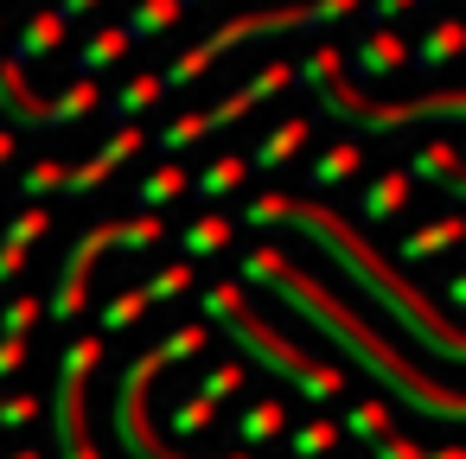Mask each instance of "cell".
<instances>
[{"mask_svg": "<svg viewBox=\"0 0 466 459\" xmlns=\"http://www.w3.org/2000/svg\"><path fill=\"white\" fill-rule=\"evenodd\" d=\"M460 45H466V26H460V20H434V26H428V33H421V39L409 45V65L434 71V65H447V58H453Z\"/></svg>", "mask_w": 466, "mask_h": 459, "instance_id": "22", "label": "cell"}, {"mask_svg": "<svg viewBox=\"0 0 466 459\" xmlns=\"http://www.w3.org/2000/svg\"><path fill=\"white\" fill-rule=\"evenodd\" d=\"M33 421H39V402L33 395H7V402H0V434H20Z\"/></svg>", "mask_w": 466, "mask_h": 459, "instance_id": "38", "label": "cell"}, {"mask_svg": "<svg viewBox=\"0 0 466 459\" xmlns=\"http://www.w3.org/2000/svg\"><path fill=\"white\" fill-rule=\"evenodd\" d=\"M409 7H415V0H364V20H370V26H390V20H402Z\"/></svg>", "mask_w": 466, "mask_h": 459, "instance_id": "40", "label": "cell"}, {"mask_svg": "<svg viewBox=\"0 0 466 459\" xmlns=\"http://www.w3.org/2000/svg\"><path fill=\"white\" fill-rule=\"evenodd\" d=\"M65 33H71V26H65V20H58L52 7H39V14H33V20L20 26V45H14V65L26 71V65H46V58H58V52H65Z\"/></svg>", "mask_w": 466, "mask_h": 459, "instance_id": "13", "label": "cell"}, {"mask_svg": "<svg viewBox=\"0 0 466 459\" xmlns=\"http://www.w3.org/2000/svg\"><path fill=\"white\" fill-rule=\"evenodd\" d=\"M339 434H351V440H364V446L383 440V434H390V402H383V395H364L358 408H345Z\"/></svg>", "mask_w": 466, "mask_h": 459, "instance_id": "27", "label": "cell"}, {"mask_svg": "<svg viewBox=\"0 0 466 459\" xmlns=\"http://www.w3.org/2000/svg\"><path fill=\"white\" fill-rule=\"evenodd\" d=\"M441 300H447V306H466V274H453V281L441 287Z\"/></svg>", "mask_w": 466, "mask_h": 459, "instance_id": "44", "label": "cell"}, {"mask_svg": "<svg viewBox=\"0 0 466 459\" xmlns=\"http://www.w3.org/2000/svg\"><path fill=\"white\" fill-rule=\"evenodd\" d=\"M26 364V338H0V376H14Z\"/></svg>", "mask_w": 466, "mask_h": 459, "instance_id": "42", "label": "cell"}, {"mask_svg": "<svg viewBox=\"0 0 466 459\" xmlns=\"http://www.w3.org/2000/svg\"><path fill=\"white\" fill-rule=\"evenodd\" d=\"M370 459H421V446L402 434H383V440H370Z\"/></svg>", "mask_w": 466, "mask_h": 459, "instance_id": "39", "label": "cell"}, {"mask_svg": "<svg viewBox=\"0 0 466 459\" xmlns=\"http://www.w3.org/2000/svg\"><path fill=\"white\" fill-rule=\"evenodd\" d=\"M237 268H243V281L275 287V294H281V300H288V306H294V313H300L326 344H339V351H345V357H351V364H358V370H364L390 402H402V408H415V414H428V421H447V427L466 414V408H460V395H453L447 383L421 376V370H415V364H409V357H402V351H396V344L364 319V306L339 300L326 281H313L307 268H294V262H288V249L256 243Z\"/></svg>", "mask_w": 466, "mask_h": 459, "instance_id": "1", "label": "cell"}, {"mask_svg": "<svg viewBox=\"0 0 466 459\" xmlns=\"http://www.w3.org/2000/svg\"><path fill=\"white\" fill-rule=\"evenodd\" d=\"M237 389H243V364H218V370H205L198 402H211V408H218V402H230Z\"/></svg>", "mask_w": 466, "mask_h": 459, "instance_id": "36", "label": "cell"}, {"mask_svg": "<svg viewBox=\"0 0 466 459\" xmlns=\"http://www.w3.org/2000/svg\"><path fill=\"white\" fill-rule=\"evenodd\" d=\"M141 147H147V128H141V122H135V128H116V135H109V141H103V147L84 160V166H65V192H71V198L96 192V185H103L116 166H128Z\"/></svg>", "mask_w": 466, "mask_h": 459, "instance_id": "8", "label": "cell"}, {"mask_svg": "<svg viewBox=\"0 0 466 459\" xmlns=\"http://www.w3.org/2000/svg\"><path fill=\"white\" fill-rule=\"evenodd\" d=\"M281 440H288V459H332L339 427H332V421H300V427H288Z\"/></svg>", "mask_w": 466, "mask_h": 459, "instance_id": "28", "label": "cell"}, {"mask_svg": "<svg viewBox=\"0 0 466 459\" xmlns=\"http://www.w3.org/2000/svg\"><path fill=\"white\" fill-rule=\"evenodd\" d=\"M243 224H249V230L294 224V230H300L332 268H345V281H351V287H358L390 325H402L428 357L460 364V332H453V325H447V319H441V313H434V306H428V300H421V294H415V287H409V281H402V274H396V268H390V262H383V255H377V249L339 217V211H332V205H300V198L262 192V198L243 205Z\"/></svg>", "mask_w": 466, "mask_h": 459, "instance_id": "2", "label": "cell"}, {"mask_svg": "<svg viewBox=\"0 0 466 459\" xmlns=\"http://www.w3.org/2000/svg\"><path fill=\"white\" fill-rule=\"evenodd\" d=\"M243 179H249V166H243V154H218L186 192H198L205 205H218V198H230V192H243Z\"/></svg>", "mask_w": 466, "mask_h": 459, "instance_id": "23", "label": "cell"}, {"mask_svg": "<svg viewBox=\"0 0 466 459\" xmlns=\"http://www.w3.org/2000/svg\"><path fill=\"white\" fill-rule=\"evenodd\" d=\"M20 268H26V249L0 243V287H7V281H20Z\"/></svg>", "mask_w": 466, "mask_h": 459, "instance_id": "41", "label": "cell"}, {"mask_svg": "<svg viewBox=\"0 0 466 459\" xmlns=\"http://www.w3.org/2000/svg\"><path fill=\"white\" fill-rule=\"evenodd\" d=\"M402 179H409V185L428 179V185H441L453 205L466 198V166H460V147H453V141H428V147H415L409 166H402Z\"/></svg>", "mask_w": 466, "mask_h": 459, "instance_id": "9", "label": "cell"}, {"mask_svg": "<svg viewBox=\"0 0 466 459\" xmlns=\"http://www.w3.org/2000/svg\"><path fill=\"white\" fill-rule=\"evenodd\" d=\"M358 173H364V147H358V141H339V147H326V154L307 160V185H313V192H339V185L358 179Z\"/></svg>", "mask_w": 466, "mask_h": 459, "instance_id": "16", "label": "cell"}, {"mask_svg": "<svg viewBox=\"0 0 466 459\" xmlns=\"http://www.w3.org/2000/svg\"><path fill=\"white\" fill-rule=\"evenodd\" d=\"M186 185H192V179H186L179 166H154V173L135 185V205L160 217V205H179V198H186Z\"/></svg>", "mask_w": 466, "mask_h": 459, "instance_id": "25", "label": "cell"}, {"mask_svg": "<svg viewBox=\"0 0 466 459\" xmlns=\"http://www.w3.org/2000/svg\"><path fill=\"white\" fill-rule=\"evenodd\" d=\"M281 90H294V65H262V71L237 90V103H243V109H256V103H275Z\"/></svg>", "mask_w": 466, "mask_h": 459, "instance_id": "30", "label": "cell"}, {"mask_svg": "<svg viewBox=\"0 0 466 459\" xmlns=\"http://www.w3.org/2000/svg\"><path fill=\"white\" fill-rule=\"evenodd\" d=\"M147 313V300L135 294V287H122V294H109L103 306H96V338H116V332H128L135 319Z\"/></svg>", "mask_w": 466, "mask_h": 459, "instance_id": "29", "label": "cell"}, {"mask_svg": "<svg viewBox=\"0 0 466 459\" xmlns=\"http://www.w3.org/2000/svg\"><path fill=\"white\" fill-rule=\"evenodd\" d=\"M96 7H103V0H58V7H52V14H58L65 26H71V20H90Z\"/></svg>", "mask_w": 466, "mask_h": 459, "instance_id": "43", "label": "cell"}, {"mask_svg": "<svg viewBox=\"0 0 466 459\" xmlns=\"http://www.w3.org/2000/svg\"><path fill=\"white\" fill-rule=\"evenodd\" d=\"M7 160H14V135H7V128H0V166H7Z\"/></svg>", "mask_w": 466, "mask_h": 459, "instance_id": "46", "label": "cell"}, {"mask_svg": "<svg viewBox=\"0 0 466 459\" xmlns=\"http://www.w3.org/2000/svg\"><path fill=\"white\" fill-rule=\"evenodd\" d=\"M39 325V300H26V294H14L7 306H0V338H26Z\"/></svg>", "mask_w": 466, "mask_h": 459, "instance_id": "37", "label": "cell"}, {"mask_svg": "<svg viewBox=\"0 0 466 459\" xmlns=\"http://www.w3.org/2000/svg\"><path fill=\"white\" fill-rule=\"evenodd\" d=\"M122 58H128V39H122V26H96V33L77 45V77H90V84H96V77H103L109 65H122Z\"/></svg>", "mask_w": 466, "mask_h": 459, "instance_id": "21", "label": "cell"}, {"mask_svg": "<svg viewBox=\"0 0 466 459\" xmlns=\"http://www.w3.org/2000/svg\"><path fill=\"white\" fill-rule=\"evenodd\" d=\"M313 103L345 122V128H364V135H402V128H421V122H460L466 115V96L460 90H441V96H409V103H364L345 77H326L313 90Z\"/></svg>", "mask_w": 466, "mask_h": 459, "instance_id": "6", "label": "cell"}, {"mask_svg": "<svg viewBox=\"0 0 466 459\" xmlns=\"http://www.w3.org/2000/svg\"><path fill=\"white\" fill-rule=\"evenodd\" d=\"M281 434H288L281 395H256V402L237 414V453H256V446H268V440H281Z\"/></svg>", "mask_w": 466, "mask_h": 459, "instance_id": "14", "label": "cell"}, {"mask_svg": "<svg viewBox=\"0 0 466 459\" xmlns=\"http://www.w3.org/2000/svg\"><path fill=\"white\" fill-rule=\"evenodd\" d=\"M192 287H198V274H192V262H173V268H154V274H147V281H141L135 294H141L147 306H167V300H186Z\"/></svg>", "mask_w": 466, "mask_h": 459, "instance_id": "26", "label": "cell"}, {"mask_svg": "<svg viewBox=\"0 0 466 459\" xmlns=\"http://www.w3.org/2000/svg\"><path fill=\"white\" fill-rule=\"evenodd\" d=\"M237 306H243V281H211V287L198 294L205 325H224V313H237Z\"/></svg>", "mask_w": 466, "mask_h": 459, "instance_id": "33", "label": "cell"}, {"mask_svg": "<svg viewBox=\"0 0 466 459\" xmlns=\"http://www.w3.org/2000/svg\"><path fill=\"white\" fill-rule=\"evenodd\" d=\"M211 421H218V408H211V402H198V395H186V402H179V408L167 414V427H173L179 440H192V434H205Z\"/></svg>", "mask_w": 466, "mask_h": 459, "instance_id": "35", "label": "cell"}, {"mask_svg": "<svg viewBox=\"0 0 466 459\" xmlns=\"http://www.w3.org/2000/svg\"><path fill=\"white\" fill-rule=\"evenodd\" d=\"M96 103H103V90H96L90 77H77V84H65L58 96H46L39 109H46V128H77V122H84Z\"/></svg>", "mask_w": 466, "mask_h": 459, "instance_id": "20", "label": "cell"}, {"mask_svg": "<svg viewBox=\"0 0 466 459\" xmlns=\"http://www.w3.org/2000/svg\"><path fill=\"white\" fill-rule=\"evenodd\" d=\"M402 205H409V179H402V166H396V173H377V179L358 192V217H364V224H390Z\"/></svg>", "mask_w": 466, "mask_h": 459, "instance_id": "17", "label": "cell"}, {"mask_svg": "<svg viewBox=\"0 0 466 459\" xmlns=\"http://www.w3.org/2000/svg\"><path fill=\"white\" fill-rule=\"evenodd\" d=\"M46 192H65V160H33V166L20 173V198H26V205H39Z\"/></svg>", "mask_w": 466, "mask_h": 459, "instance_id": "32", "label": "cell"}, {"mask_svg": "<svg viewBox=\"0 0 466 459\" xmlns=\"http://www.w3.org/2000/svg\"><path fill=\"white\" fill-rule=\"evenodd\" d=\"M230 236H237V224H230V217L198 211V217L179 230V249H186V255H224V249H230Z\"/></svg>", "mask_w": 466, "mask_h": 459, "instance_id": "24", "label": "cell"}, {"mask_svg": "<svg viewBox=\"0 0 466 459\" xmlns=\"http://www.w3.org/2000/svg\"><path fill=\"white\" fill-rule=\"evenodd\" d=\"M103 357V338L84 332L58 351V408H52V440H58V459H96L90 440H84V383Z\"/></svg>", "mask_w": 466, "mask_h": 459, "instance_id": "7", "label": "cell"}, {"mask_svg": "<svg viewBox=\"0 0 466 459\" xmlns=\"http://www.w3.org/2000/svg\"><path fill=\"white\" fill-rule=\"evenodd\" d=\"M364 7V0H294V7H249V14H237V20H224V26H211L205 39H192L167 71H160V90L173 96V90H186V84H198L230 45H243V39H281V33H300V26H339V20H351Z\"/></svg>", "mask_w": 466, "mask_h": 459, "instance_id": "4", "label": "cell"}, {"mask_svg": "<svg viewBox=\"0 0 466 459\" xmlns=\"http://www.w3.org/2000/svg\"><path fill=\"white\" fill-rule=\"evenodd\" d=\"M307 141H313V115H281V122L243 154V166H249V173H275V166H288Z\"/></svg>", "mask_w": 466, "mask_h": 459, "instance_id": "10", "label": "cell"}, {"mask_svg": "<svg viewBox=\"0 0 466 459\" xmlns=\"http://www.w3.org/2000/svg\"><path fill=\"white\" fill-rule=\"evenodd\" d=\"M339 65H345V52H339V45H313V52H307V58L294 65V84H300V90L313 96V90H319L326 77H339Z\"/></svg>", "mask_w": 466, "mask_h": 459, "instance_id": "31", "label": "cell"}, {"mask_svg": "<svg viewBox=\"0 0 466 459\" xmlns=\"http://www.w3.org/2000/svg\"><path fill=\"white\" fill-rule=\"evenodd\" d=\"M421 459H466L460 446H434V453H421Z\"/></svg>", "mask_w": 466, "mask_h": 459, "instance_id": "45", "label": "cell"}, {"mask_svg": "<svg viewBox=\"0 0 466 459\" xmlns=\"http://www.w3.org/2000/svg\"><path fill=\"white\" fill-rule=\"evenodd\" d=\"M154 103H167V90H160V71H141V77H128L116 96H109V115L122 122V128H135Z\"/></svg>", "mask_w": 466, "mask_h": 459, "instance_id": "19", "label": "cell"}, {"mask_svg": "<svg viewBox=\"0 0 466 459\" xmlns=\"http://www.w3.org/2000/svg\"><path fill=\"white\" fill-rule=\"evenodd\" d=\"M205 351V325H173L167 338H154L147 351H135L128 357V370L116 376V408H109V427H116V440H122V453L128 459H186V453H173V446H160V434L147 427V383L160 376V370H173V364H186V357H198ZM218 459H256V453H218Z\"/></svg>", "mask_w": 466, "mask_h": 459, "instance_id": "3", "label": "cell"}, {"mask_svg": "<svg viewBox=\"0 0 466 459\" xmlns=\"http://www.w3.org/2000/svg\"><path fill=\"white\" fill-rule=\"evenodd\" d=\"M179 14H186L179 0H128V14H122L116 26H122V39H128V45H141V39L173 33V26H179Z\"/></svg>", "mask_w": 466, "mask_h": 459, "instance_id": "15", "label": "cell"}, {"mask_svg": "<svg viewBox=\"0 0 466 459\" xmlns=\"http://www.w3.org/2000/svg\"><path fill=\"white\" fill-rule=\"evenodd\" d=\"M46 230H52V211H46V205H26V211H20V217H14L7 230H0V243H14V249H26V243H39Z\"/></svg>", "mask_w": 466, "mask_h": 459, "instance_id": "34", "label": "cell"}, {"mask_svg": "<svg viewBox=\"0 0 466 459\" xmlns=\"http://www.w3.org/2000/svg\"><path fill=\"white\" fill-rule=\"evenodd\" d=\"M7 459H46V453H33V446H20V453H7Z\"/></svg>", "mask_w": 466, "mask_h": 459, "instance_id": "47", "label": "cell"}, {"mask_svg": "<svg viewBox=\"0 0 466 459\" xmlns=\"http://www.w3.org/2000/svg\"><path fill=\"white\" fill-rule=\"evenodd\" d=\"M453 243H460V217L447 211V217H434V224H415V230L396 243V262L415 268V262H428V255H441V249H453Z\"/></svg>", "mask_w": 466, "mask_h": 459, "instance_id": "18", "label": "cell"}, {"mask_svg": "<svg viewBox=\"0 0 466 459\" xmlns=\"http://www.w3.org/2000/svg\"><path fill=\"white\" fill-rule=\"evenodd\" d=\"M179 7H211V0H179Z\"/></svg>", "mask_w": 466, "mask_h": 459, "instance_id": "48", "label": "cell"}, {"mask_svg": "<svg viewBox=\"0 0 466 459\" xmlns=\"http://www.w3.org/2000/svg\"><path fill=\"white\" fill-rule=\"evenodd\" d=\"M402 65H409V39L390 33V26H370V33L351 45V71H358V77H390V71H402Z\"/></svg>", "mask_w": 466, "mask_h": 459, "instance_id": "11", "label": "cell"}, {"mask_svg": "<svg viewBox=\"0 0 466 459\" xmlns=\"http://www.w3.org/2000/svg\"><path fill=\"white\" fill-rule=\"evenodd\" d=\"M224 332H230V338H237V344H243L268 376H281L288 389H300L307 402H339V395H345V370H332V364H319L313 351L288 344V338H281V332H275L249 300H243L237 313H224Z\"/></svg>", "mask_w": 466, "mask_h": 459, "instance_id": "5", "label": "cell"}, {"mask_svg": "<svg viewBox=\"0 0 466 459\" xmlns=\"http://www.w3.org/2000/svg\"><path fill=\"white\" fill-rule=\"evenodd\" d=\"M0 115H7V135H14V128H46V109H39V96L26 90V71H20L14 58H0Z\"/></svg>", "mask_w": 466, "mask_h": 459, "instance_id": "12", "label": "cell"}]
</instances>
